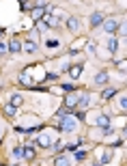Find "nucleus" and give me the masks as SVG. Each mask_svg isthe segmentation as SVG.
Masks as SVG:
<instances>
[{"label":"nucleus","mask_w":127,"mask_h":166,"mask_svg":"<svg viewBox=\"0 0 127 166\" xmlns=\"http://www.w3.org/2000/svg\"><path fill=\"white\" fill-rule=\"evenodd\" d=\"M60 129H63V132H73V129H75V119H73V117H65V119L60 121Z\"/></svg>","instance_id":"f257e3e1"},{"label":"nucleus","mask_w":127,"mask_h":166,"mask_svg":"<svg viewBox=\"0 0 127 166\" xmlns=\"http://www.w3.org/2000/svg\"><path fill=\"white\" fill-rule=\"evenodd\" d=\"M37 143H39L41 147H52V145H54V136H52V134H41V136L37 138Z\"/></svg>","instance_id":"f03ea898"},{"label":"nucleus","mask_w":127,"mask_h":166,"mask_svg":"<svg viewBox=\"0 0 127 166\" xmlns=\"http://www.w3.org/2000/svg\"><path fill=\"white\" fill-rule=\"evenodd\" d=\"M104 28H106V33H114V30L119 28V22H116V19H106V22H104Z\"/></svg>","instance_id":"7ed1b4c3"},{"label":"nucleus","mask_w":127,"mask_h":166,"mask_svg":"<svg viewBox=\"0 0 127 166\" xmlns=\"http://www.w3.org/2000/svg\"><path fill=\"white\" fill-rule=\"evenodd\" d=\"M99 24H104V13L95 11V13L91 15V26H99Z\"/></svg>","instance_id":"20e7f679"},{"label":"nucleus","mask_w":127,"mask_h":166,"mask_svg":"<svg viewBox=\"0 0 127 166\" xmlns=\"http://www.w3.org/2000/svg\"><path fill=\"white\" fill-rule=\"evenodd\" d=\"M89 101H91V95H89V93H82V95L78 97V106H80V108H86Z\"/></svg>","instance_id":"39448f33"},{"label":"nucleus","mask_w":127,"mask_h":166,"mask_svg":"<svg viewBox=\"0 0 127 166\" xmlns=\"http://www.w3.org/2000/svg\"><path fill=\"white\" fill-rule=\"evenodd\" d=\"M78 97H80V95H75V93H69V95H67V106H69V108H73V106H75V104H78Z\"/></svg>","instance_id":"423d86ee"},{"label":"nucleus","mask_w":127,"mask_h":166,"mask_svg":"<svg viewBox=\"0 0 127 166\" xmlns=\"http://www.w3.org/2000/svg\"><path fill=\"white\" fill-rule=\"evenodd\" d=\"M19 82H22L24 86H28V89H33V80L28 78V74H26V71H24V74L19 75Z\"/></svg>","instance_id":"0eeeda50"},{"label":"nucleus","mask_w":127,"mask_h":166,"mask_svg":"<svg viewBox=\"0 0 127 166\" xmlns=\"http://www.w3.org/2000/svg\"><path fill=\"white\" fill-rule=\"evenodd\" d=\"M67 26H69V30H78V26H80V22H78V18H69L67 19Z\"/></svg>","instance_id":"6e6552de"},{"label":"nucleus","mask_w":127,"mask_h":166,"mask_svg":"<svg viewBox=\"0 0 127 166\" xmlns=\"http://www.w3.org/2000/svg\"><path fill=\"white\" fill-rule=\"evenodd\" d=\"M9 50H11V52H19V50H22V41L13 39V41L9 43Z\"/></svg>","instance_id":"1a4fd4ad"},{"label":"nucleus","mask_w":127,"mask_h":166,"mask_svg":"<svg viewBox=\"0 0 127 166\" xmlns=\"http://www.w3.org/2000/svg\"><path fill=\"white\" fill-rule=\"evenodd\" d=\"M106 80H108V74H106V71H99V74L95 75V82H97V84H106Z\"/></svg>","instance_id":"9d476101"},{"label":"nucleus","mask_w":127,"mask_h":166,"mask_svg":"<svg viewBox=\"0 0 127 166\" xmlns=\"http://www.w3.org/2000/svg\"><path fill=\"white\" fill-rule=\"evenodd\" d=\"M24 50H26V52H37V43L35 41H26V43H24Z\"/></svg>","instance_id":"9b49d317"},{"label":"nucleus","mask_w":127,"mask_h":166,"mask_svg":"<svg viewBox=\"0 0 127 166\" xmlns=\"http://www.w3.org/2000/svg\"><path fill=\"white\" fill-rule=\"evenodd\" d=\"M24 158H26V160H33V158H35V149L33 147H24Z\"/></svg>","instance_id":"f8f14e48"},{"label":"nucleus","mask_w":127,"mask_h":166,"mask_svg":"<svg viewBox=\"0 0 127 166\" xmlns=\"http://www.w3.org/2000/svg\"><path fill=\"white\" fill-rule=\"evenodd\" d=\"M97 125L108 127V117H106V114H99V117H97Z\"/></svg>","instance_id":"ddd939ff"},{"label":"nucleus","mask_w":127,"mask_h":166,"mask_svg":"<svg viewBox=\"0 0 127 166\" xmlns=\"http://www.w3.org/2000/svg\"><path fill=\"white\" fill-rule=\"evenodd\" d=\"M80 69H82L80 65H73L71 69H69V74H71V78H78V75H80Z\"/></svg>","instance_id":"4468645a"},{"label":"nucleus","mask_w":127,"mask_h":166,"mask_svg":"<svg viewBox=\"0 0 127 166\" xmlns=\"http://www.w3.org/2000/svg\"><path fill=\"white\" fill-rule=\"evenodd\" d=\"M15 110H18V106H13V104H7V106H4V112H7V114H15Z\"/></svg>","instance_id":"2eb2a0df"},{"label":"nucleus","mask_w":127,"mask_h":166,"mask_svg":"<svg viewBox=\"0 0 127 166\" xmlns=\"http://www.w3.org/2000/svg\"><path fill=\"white\" fill-rule=\"evenodd\" d=\"M11 104H13V106H19V104H22V95H19V93H15V95L11 97Z\"/></svg>","instance_id":"dca6fc26"},{"label":"nucleus","mask_w":127,"mask_h":166,"mask_svg":"<svg viewBox=\"0 0 127 166\" xmlns=\"http://www.w3.org/2000/svg\"><path fill=\"white\" fill-rule=\"evenodd\" d=\"M11 155H13V158H24V149H22V147H15Z\"/></svg>","instance_id":"f3484780"},{"label":"nucleus","mask_w":127,"mask_h":166,"mask_svg":"<svg viewBox=\"0 0 127 166\" xmlns=\"http://www.w3.org/2000/svg\"><path fill=\"white\" fill-rule=\"evenodd\" d=\"M108 48H110V52H116V50H119V43H116V39H110Z\"/></svg>","instance_id":"a211bd4d"},{"label":"nucleus","mask_w":127,"mask_h":166,"mask_svg":"<svg viewBox=\"0 0 127 166\" xmlns=\"http://www.w3.org/2000/svg\"><path fill=\"white\" fill-rule=\"evenodd\" d=\"M84 155H86V151H84V149H78V151H75V160H80V162H82V160H84Z\"/></svg>","instance_id":"6ab92c4d"},{"label":"nucleus","mask_w":127,"mask_h":166,"mask_svg":"<svg viewBox=\"0 0 127 166\" xmlns=\"http://www.w3.org/2000/svg\"><path fill=\"white\" fill-rule=\"evenodd\" d=\"M110 158H112V153H110V151H106V153H104V158H101V164H108Z\"/></svg>","instance_id":"aec40b11"},{"label":"nucleus","mask_w":127,"mask_h":166,"mask_svg":"<svg viewBox=\"0 0 127 166\" xmlns=\"http://www.w3.org/2000/svg\"><path fill=\"white\" fill-rule=\"evenodd\" d=\"M114 89H106V91H104V99H108V97H112V95H114Z\"/></svg>","instance_id":"412c9836"},{"label":"nucleus","mask_w":127,"mask_h":166,"mask_svg":"<svg viewBox=\"0 0 127 166\" xmlns=\"http://www.w3.org/2000/svg\"><path fill=\"white\" fill-rule=\"evenodd\" d=\"M119 30H121V35H127V22H123V24L119 26Z\"/></svg>","instance_id":"4be33fe9"},{"label":"nucleus","mask_w":127,"mask_h":166,"mask_svg":"<svg viewBox=\"0 0 127 166\" xmlns=\"http://www.w3.org/2000/svg\"><path fill=\"white\" fill-rule=\"evenodd\" d=\"M56 164H58V166H63V164H69V160H67V158H58V160H56Z\"/></svg>","instance_id":"5701e85b"},{"label":"nucleus","mask_w":127,"mask_h":166,"mask_svg":"<svg viewBox=\"0 0 127 166\" xmlns=\"http://www.w3.org/2000/svg\"><path fill=\"white\" fill-rule=\"evenodd\" d=\"M121 108L127 110V95H125V97H121Z\"/></svg>","instance_id":"b1692460"},{"label":"nucleus","mask_w":127,"mask_h":166,"mask_svg":"<svg viewBox=\"0 0 127 166\" xmlns=\"http://www.w3.org/2000/svg\"><path fill=\"white\" fill-rule=\"evenodd\" d=\"M63 91H65V93H71L73 91V84H65V86H63Z\"/></svg>","instance_id":"393cba45"},{"label":"nucleus","mask_w":127,"mask_h":166,"mask_svg":"<svg viewBox=\"0 0 127 166\" xmlns=\"http://www.w3.org/2000/svg\"><path fill=\"white\" fill-rule=\"evenodd\" d=\"M86 48H89V52H95V43H93V41H89V43H86Z\"/></svg>","instance_id":"a878e982"},{"label":"nucleus","mask_w":127,"mask_h":166,"mask_svg":"<svg viewBox=\"0 0 127 166\" xmlns=\"http://www.w3.org/2000/svg\"><path fill=\"white\" fill-rule=\"evenodd\" d=\"M4 52H7V45H4V43H0V54H4Z\"/></svg>","instance_id":"bb28decb"},{"label":"nucleus","mask_w":127,"mask_h":166,"mask_svg":"<svg viewBox=\"0 0 127 166\" xmlns=\"http://www.w3.org/2000/svg\"><path fill=\"white\" fill-rule=\"evenodd\" d=\"M19 2H22V9H24V7H26V0H19Z\"/></svg>","instance_id":"cd10ccee"},{"label":"nucleus","mask_w":127,"mask_h":166,"mask_svg":"<svg viewBox=\"0 0 127 166\" xmlns=\"http://www.w3.org/2000/svg\"><path fill=\"white\" fill-rule=\"evenodd\" d=\"M123 134H125V138H127V127H125V132H123Z\"/></svg>","instance_id":"c85d7f7f"},{"label":"nucleus","mask_w":127,"mask_h":166,"mask_svg":"<svg viewBox=\"0 0 127 166\" xmlns=\"http://www.w3.org/2000/svg\"><path fill=\"white\" fill-rule=\"evenodd\" d=\"M0 37H2V28H0Z\"/></svg>","instance_id":"c756f323"},{"label":"nucleus","mask_w":127,"mask_h":166,"mask_svg":"<svg viewBox=\"0 0 127 166\" xmlns=\"http://www.w3.org/2000/svg\"><path fill=\"white\" fill-rule=\"evenodd\" d=\"M0 136H2V129H0Z\"/></svg>","instance_id":"7c9ffc66"}]
</instances>
